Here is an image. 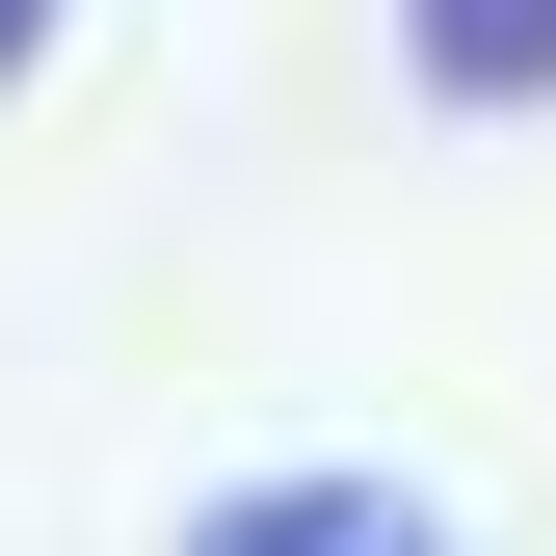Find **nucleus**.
<instances>
[{"label": "nucleus", "instance_id": "1", "mask_svg": "<svg viewBox=\"0 0 556 556\" xmlns=\"http://www.w3.org/2000/svg\"><path fill=\"white\" fill-rule=\"evenodd\" d=\"M186 556H451V504H425V477H239V504H186Z\"/></svg>", "mask_w": 556, "mask_h": 556}, {"label": "nucleus", "instance_id": "2", "mask_svg": "<svg viewBox=\"0 0 556 556\" xmlns=\"http://www.w3.org/2000/svg\"><path fill=\"white\" fill-rule=\"evenodd\" d=\"M425 106H556V0H397Z\"/></svg>", "mask_w": 556, "mask_h": 556}, {"label": "nucleus", "instance_id": "3", "mask_svg": "<svg viewBox=\"0 0 556 556\" xmlns=\"http://www.w3.org/2000/svg\"><path fill=\"white\" fill-rule=\"evenodd\" d=\"M27 53H53V0H0V80H27Z\"/></svg>", "mask_w": 556, "mask_h": 556}]
</instances>
